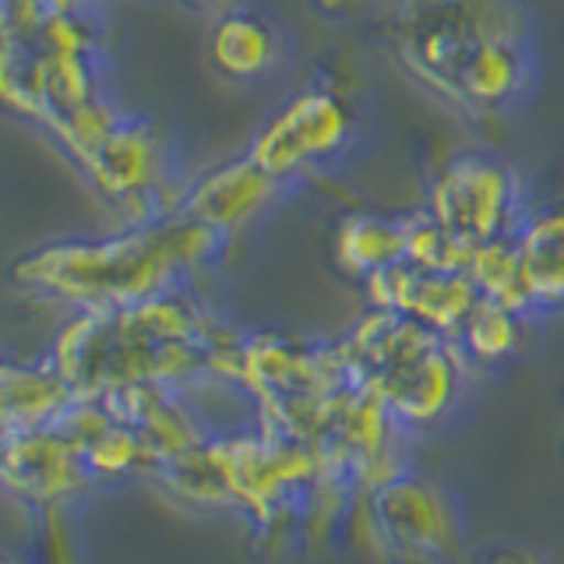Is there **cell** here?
Wrapping results in <instances>:
<instances>
[{"mask_svg":"<svg viewBox=\"0 0 564 564\" xmlns=\"http://www.w3.org/2000/svg\"><path fill=\"white\" fill-rule=\"evenodd\" d=\"M399 64L452 110L501 117L533 93L536 46L522 0H445L392 14Z\"/></svg>","mask_w":564,"mask_h":564,"instance_id":"cell-1","label":"cell"},{"mask_svg":"<svg viewBox=\"0 0 564 564\" xmlns=\"http://www.w3.org/2000/svg\"><path fill=\"white\" fill-rule=\"evenodd\" d=\"M335 349L349 381L378 395L402 431L445 420L458 405L469 370L455 339L420 325L416 317L378 307H370Z\"/></svg>","mask_w":564,"mask_h":564,"instance_id":"cell-2","label":"cell"},{"mask_svg":"<svg viewBox=\"0 0 564 564\" xmlns=\"http://www.w3.org/2000/svg\"><path fill=\"white\" fill-rule=\"evenodd\" d=\"M423 208L466 247L516 237L522 219L533 212L522 173L487 149L448 155L431 176Z\"/></svg>","mask_w":564,"mask_h":564,"instance_id":"cell-3","label":"cell"},{"mask_svg":"<svg viewBox=\"0 0 564 564\" xmlns=\"http://www.w3.org/2000/svg\"><path fill=\"white\" fill-rule=\"evenodd\" d=\"M360 131L357 106L339 85L311 82L264 120L247 155L279 184H296L332 170Z\"/></svg>","mask_w":564,"mask_h":564,"instance_id":"cell-4","label":"cell"},{"mask_svg":"<svg viewBox=\"0 0 564 564\" xmlns=\"http://www.w3.org/2000/svg\"><path fill=\"white\" fill-rule=\"evenodd\" d=\"M367 511L375 536L402 557H445L458 540L445 490L410 469H399L370 487Z\"/></svg>","mask_w":564,"mask_h":564,"instance_id":"cell-5","label":"cell"},{"mask_svg":"<svg viewBox=\"0 0 564 564\" xmlns=\"http://www.w3.org/2000/svg\"><path fill=\"white\" fill-rule=\"evenodd\" d=\"M370 307L416 317L420 325L455 339L469 311L480 304V290L466 272H431L410 261H395L378 275L364 279Z\"/></svg>","mask_w":564,"mask_h":564,"instance_id":"cell-6","label":"cell"},{"mask_svg":"<svg viewBox=\"0 0 564 564\" xmlns=\"http://www.w3.org/2000/svg\"><path fill=\"white\" fill-rule=\"evenodd\" d=\"M282 194H286V184H279L251 155H243L237 163H226L223 170L208 173L191 191V198L184 205V219L205 226L208 234H216L223 240L261 219Z\"/></svg>","mask_w":564,"mask_h":564,"instance_id":"cell-7","label":"cell"},{"mask_svg":"<svg viewBox=\"0 0 564 564\" xmlns=\"http://www.w3.org/2000/svg\"><path fill=\"white\" fill-rule=\"evenodd\" d=\"M293 53L290 32L269 11L237 8L212 22L208 61L229 82H264L286 67Z\"/></svg>","mask_w":564,"mask_h":564,"instance_id":"cell-8","label":"cell"},{"mask_svg":"<svg viewBox=\"0 0 564 564\" xmlns=\"http://www.w3.org/2000/svg\"><path fill=\"white\" fill-rule=\"evenodd\" d=\"M516 247L533 311L564 307V205H533L516 234Z\"/></svg>","mask_w":564,"mask_h":564,"instance_id":"cell-9","label":"cell"},{"mask_svg":"<svg viewBox=\"0 0 564 564\" xmlns=\"http://www.w3.org/2000/svg\"><path fill=\"white\" fill-rule=\"evenodd\" d=\"M405 258L402 216H378V212H346L335 226V261L352 279H370L388 264Z\"/></svg>","mask_w":564,"mask_h":564,"instance_id":"cell-10","label":"cell"},{"mask_svg":"<svg viewBox=\"0 0 564 564\" xmlns=\"http://www.w3.org/2000/svg\"><path fill=\"white\" fill-rule=\"evenodd\" d=\"M525 322H529L525 314L480 296V304L469 311L463 328H458L455 346L469 367H498L519 352Z\"/></svg>","mask_w":564,"mask_h":564,"instance_id":"cell-11","label":"cell"},{"mask_svg":"<svg viewBox=\"0 0 564 564\" xmlns=\"http://www.w3.org/2000/svg\"><path fill=\"white\" fill-rule=\"evenodd\" d=\"M466 275L473 279V286L480 290L484 300L505 304V307L519 311L525 317H536L533 304H529V293H525V279H522V261H519L516 237H501V240L473 247Z\"/></svg>","mask_w":564,"mask_h":564,"instance_id":"cell-12","label":"cell"},{"mask_svg":"<svg viewBox=\"0 0 564 564\" xmlns=\"http://www.w3.org/2000/svg\"><path fill=\"white\" fill-rule=\"evenodd\" d=\"M402 234H405V258L416 269L431 272H466L473 247L458 243L448 229H441L427 208L405 212L402 216Z\"/></svg>","mask_w":564,"mask_h":564,"instance_id":"cell-13","label":"cell"},{"mask_svg":"<svg viewBox=\"0 0 564 564\" xmlns=\"http://www.w3.org/2000/svg\"><path fill=\"white\" fill-rule=\"evenodd\" d=\"M307 4L317 18H325V22L349 25V22H364V18H370L384 0H307ZM388 4H392V0H388Z\"/></svg>","mask_w":564,"mask_h":564,"instance_id":"cell-14","label":"cell"},{"mask_svg":"<svg viewBox=\"0 0 564 564\" xmlns=\"http://www.w3.org/2000/svg\"><path fill=\"white\" fill-rule=\"evenodd\" d=\"M476 564H546L540 551L525 543H494L487 551H480Z\"/></svg>","mask_w":564,"mask_h":564,"instance_id":"cell-15","label":"cell"},{"mask_svg":"<svg viewBox=\"0 0 564 564\" xmlns=\"http://www.w3.org/2000/svg\"><path fill=\"white\" fill-rule=\"evenodd\" d=\"M181 4H187L191 11H202V14H212V18H223L229 11L237 8H247L243 0H181Z\"/></svg>","mask_w":564,"mask_h":564,"instance_id":"cell-16","label":"cell"},{"mask_svg":"<svg viewBox=\"0 0 564 564\" xmlns=\"http://www.w3.org/2000/svg\"><path fill=\"white\" fill-rule=\"evenodd\" d=\"M434 4H445V0H392V11L395 14H416V11H427Z\"/></svg>","mask_w":564,"mask_h":564,"instance_id":"cell-17","label":"cell"},{"mask_svg":"<svg viewBox=\"0 0 564 564\" xmlns=\"http://www.w3.org/2000/svg\"><path fill=\"white\" fill-rule=\"evenodd\" d=\"M0 564H4V561H0Z\"/></svg>","mask_w":564,"mask_h":564,"instance_id":"cell-18","label":"cell"}]
</instances>
